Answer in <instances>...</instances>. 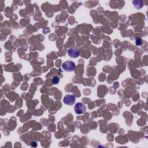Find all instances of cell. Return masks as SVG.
<instances>
[{"label":"cell","mask_w":148,"mask_h":148,"mask_svg":"<svg viewBox=\"0 0 148 148\" xmlns=\"http://www.w3.org/2000/svg\"><path fill=\"white\" fill-rule=\"evenodd\" d=\"M62 68L65 72H71L73 71H75L76 68V65L75 63L72 61H67L63 63Z\"/></svg>","instance_id":"cell-1"},{"label":"cell","mask_w":148,"mask_h":148,"mask_svg":"<svg viewBox=\"0 0 148 148\" xmlns=\"http://www.w3.org/2000/svg\"><path fill=\"white\" fill-rule=\"evenodd\" d=\"M75 113L78 115L83 114L86 110V105L82 102H78L75 105Z\"/></svg>","instance_id":"cell-2"},{"label":"cell","mask_w":148,"mask_h":148,"mask_svg":"<svg viewBox=\"0 0 148 148\" xmlns=\"http://www.w3.org/2000/svg\"><path fill=\"white\" fill-rule=\"evenodd\" d=\"M75 101H76L75 96L72 94H67L66 96H65L63 99L64 103L69 106L74 105V104L75 103Z\"/></svg>","instance_id":"cell-3"},{"label":"cell","mask_w":148,"mask_h":148,"mask_svg":"<svg viewBox=\"0 0 148 148\" xmlns=\"http://www.w3.org/2000/svg\"><path fill=\"white\" fill-rule=\"evenodd\" d=\"M67 52H68V54L69 56V57H71V58H73V59H75V58L78 57L81 54L80 51L76 48H70L68 50Z\"/></svg>","instance_id":"cell-4"},{"label":"cell","mask_w":148,"mask_h":148,"mask_svg":"<svg viewBox=\"0 0 148 148\" xmlns=\"http://www.w3.org/2000/svg\"><path fill=\"white\" fill-rule=\"evenodd\" d=\"M136 2H137V3H138L137 4L133 3L135 8H136L138 9H141V8L143 7V1H136Z\"/></svg>","instance_id":"cell-5"},{"label":"cell","mask_w":148,"mask_h":148,"mask_svg":"<svg viewBox=\"0 0 148 148\" xmlns=\"http://www.w3.org/2000/svg\"><path fill=\"white\" fill-rule=\"evenodd\" d=\"M59 82H60V78L57 76H54L53 78V83L54 85H57L59 83Z\"/></svg>","instance_id":"cell-6"},{"label":"cell","mask_w":148,"mask_h":148,"mask_svg":"<svg viewBox=\"0 0 148 148\" xmlns=\"http://www.w3.org/2000/svg\"><path fill=\"white\" fill-rule=\"evenodd\" d=\"M135 43H136V45H137V46H141L142 45L143 41H142V40L141 38H138V39L136 40Z\"/></svg>","instance_id":"cell-7"}]
</instances>
